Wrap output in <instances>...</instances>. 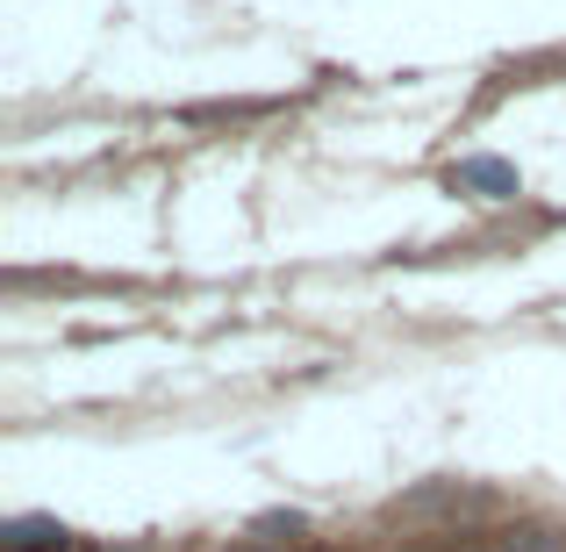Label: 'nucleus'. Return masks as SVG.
<instances>
[{
    "label": "nucleus",
    "mask_w": 566,
    "mask_h": 552,
    "mask_svg": "<svg viewBox=\"0 0 566 552\" xmlns=\"http://www.w3.org/2000/svg\"><path fill=\"white\" fill-rule=\"evenodd\" d=\"M459 187H481V194H516V166H502V158H473V166H459Z\"/></svg>",
    "instance_id": "f257e3e1"
}]
</instances>
